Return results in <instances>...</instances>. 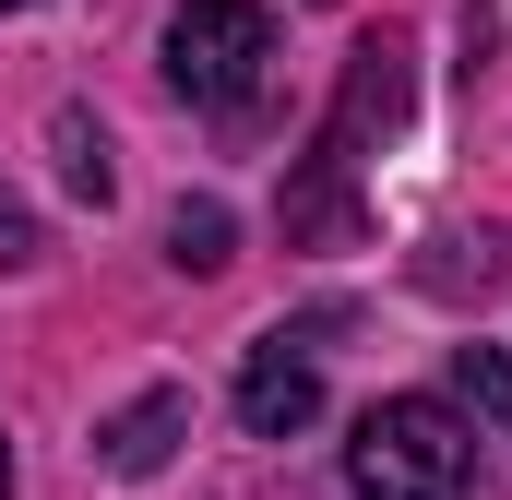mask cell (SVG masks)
<instances>
[{"label": "cell", "mask_w": 512, "mask_h": 500, "mask_svg": "<svg viewBox=\"0 0 512 500\" xmlns=\"http://www.w3.org/2000/svg\"><path fill=\"white\" fill-rule=\"evenodd\" d=\"M453 393L512 441V358H501V346H453Z\"/></svg>", "instance_id": "cell-8"}, {"label": "cell", "mask_w": 512, "mask_h": 500, "mask_svg": "<svg viewBox=\"0 0 512 500\" xmlns=\"http://www.w3.org/2000/svg\"><path fill=\"white\" fill-rule=\"evenodd\" d=\"M179 441H191V393H179V381H155V393H131L120 417L96 429V465H108V477H155Z\"/></svg>", "instance_id": "cell-5"}, {"label": "cell", "mask_w": 512, "mask_h": 500, "mask_svg": "<svg viewBox=\"0 0 512 500\" xmlns=\"http://www.w3.org/2000/svg\"><path fill=\"white\" fill-rule=\"evenodd\" d=\"M167 262H179V274H227V262H239V215H227V203H179V215H167Z\"/></svg>", "instance_id": "cell-6"}, {"label": "cell", "mask_w": 512, "mask_h": 500, "mask_svg": "<svg viewBox=\"0 0 512 500\" xmlns=\"http://www.w3.org/2000/svg\"><path fill=\"white\" fill-rule=\"evenodd\" d=\"M0 12H24V0H0Z\"/></svg>", "instance_id": "cell-11"}, {"label": "cell", "mask_w": 512, "mask_h": 500, "mask_svg": "<svg viewBox=\"0 0 512 500\" xmlns=\"http://www.w3.org/2000/svg\"><path fill=\"white\" fill-rule=\"evenodd\" d=\"M48 143H60V179H72V203H108V191H120V167H108V131L84 120V108H60V120H48Z\"/></svg>", "instance_id": "cell-7"}, {"label": "cell", "mask_w": 512, "mask_h": 500, "mask_svg": "<svg viewBox=\"0 0 512 500\" xmlns=\"http://www.w3.org/2000/svg\"><path fill=\"white\" fill-rule=\"evenodd\" d=\"M0 489H12V453H0Z\"/></svg>", "instance_id": "cell-10"}, {"label": "cell", "mask_w": 512, "mask_h": 500, "mask_svg": "<svg viewBox=\"0 0 512 500\" xmlns=\"http://www.w3.org/2000/svg\"><path fill=\"white\" fill-rule=\"evenodd\" d=\"M346 489L358 500H465L477 489V441H465V417L441 393H393L346 441Z\"/></svg>", "instance_id": "cell-1"}, {"label": "cell", "mask_w": 512, "mask_h": 500, "mask_svg": "<svg viewBox=\"0 0 512 500\" xmlns=\"http://www.w3.org/2000/svg\"><path fill=\"white\" fill-rule=\"evenodd\" d=\"M393 120H405V48H393V36H370V48L346 60V108L322 120V143H310V155H334V167L358 179L370 131H393Z\"/></svg>", "instance_id": "cell-3"}, {"label": "cell", "mask_w": 512, "mask_h": 500, "mask_svg": "<svg viewBox=\"0 0 512 500\" xmlns=\"http://www.w3.org/2000/svg\"><path fill=\"white\" fill-rule=\"evenodd\" d=\"M310 417H322V370L286 358V334H262L251 370H239V429H251V441H298Z\"/></svg>", "instance_id": "cell-4"}, {"label": "cell", "mask_w": 512, "mask_h": 500, "mask_svg": "<svg viewBox=\"0 0 512 500\" xmlns=\"http://www.w3.org/2000/svg\"><path fill=\"white\" fill-rule=\"evenodd\" d=\"M167 84L191 108H251L274 84V12L262 0H191L167 24Z\"/></svg>", "instance_id": "cell-2"}, {"label": "cell", "mask_w": 512, "mask_h": 500, "mask_svg": "<svg viewBox=\"0 0 512 500\" xmlns=\"http://www.w3.org/2000/svg\"><path fill=\"white\" fill-rule=\"evenodd\" d=\"M24 262H48V239H36V215L0 191V274H24Z\"/></svg>", "instance_id": "cell-9"}]
</instances>
